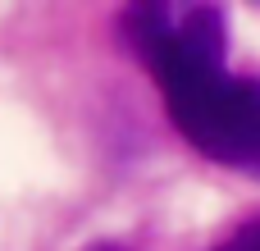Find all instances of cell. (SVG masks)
I'll return each mask as SVG.
<instances>
[{
  "label": "cell",
  "mask_w": 260,
  "mask_h": 251,
  "mask_svg": "<svg viewBox=\"0 0 260 251\" xmlns=\"http://www.w3.org/2000/svg\"><path fill=\"white\" fill-rule=\"evenodd\" d=\"M123 41L165 91L183 142L238 174L260 178V78L229 73V18L219 5H133Z\"/></svg>",
  "instance_id": "6da1fadb"
},
{
  "label": "cell",
  "mask_w": 260,
  "mask_h": 251,
  "mask_svg": "<svg viewBox=\"0 0 260 251\" xmlns=\"http://www.w3.org/2000/svg\"><path fill=\"white\" fill-rule=\"evenodd\" d=\"M91 251H123V247H114V242H101V247H91ZM210 251H260V215H251L247 224H238L219 247H210Z\"/></svg>",
  "instance_id": "7a4b0ae2"
}]
</instances>
